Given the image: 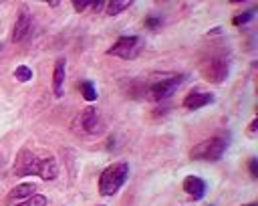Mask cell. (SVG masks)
<instances>
[{
  "mask_svg": "<svg viewBox=\"0 0 258 206\" xmlns=\"http://www.w3.org/2000/svg\"><path fill=\"white\" fill-rule=\"evenodd\" d=\"M12 172H14V176H38L48 182L58 176V166H56L54 158H50V156L38 158L30 149H20L16 153Z\"/></svg>",
  "mask_w": 258,
  "mask_h": 206,
  "instance_id": "cell-1",
  "label": "cell"
},
{
  "mask_svg": "<svg viewBox=\"0 0 258 206\" xmlns=\"http://www.w3.org/2000/svg\"><path fill=\"white\" fill-rule=\"evenodd\" d=\"M200 73L210 83H224L230 73V57L224 50H214L200 61Z\"/></svg>",
  "mask_w": 258,
  "mask_h": 206,
  "instance_id": "cell-2",
  "label": "cell"
},
{
  "mask_svg": "<svg viewBox=\"0 0 258 206\" xmlns=\"http://www.w3.org/2000/svg\"><path fill=\"white\" fill-rule=\"evenodd\" d=\"M127 176H129L127 162H115V164L107 166L99 176V192L103 196H113L125 184Z\"/></svg>",
  "mask_w": 258,
  "mask_h": 206,
  "instance_id": "cell-3",
  "label": "cell"
},
{
  "mask_svg": "<svg viewBox=\"0 0 258 206\" xmlns=\"http://www.w3.org/2000/svg\"><path fill=\"white\" fill-rule=\"evenodd\" d=\"M228 147V137L226 135H214L210 139H204L202 143L194 145L189 149V158L191 160H204V162H216L224 156Z\"/></svg>",
  "mask_w": 258,
  "mask_h": 206,
  "instance_id": "cell-4",
  "label": "cell"
},
{
  "mask_svg": "<svg viewBox=\"0 0 258 206\" xmlns=\"http://www.w3.org/2000/svg\"><path fill=\"white\" fill-rule=\"evenodd\" d=\"M77 131L83 133V135H89V137H99L105 133V121L99 113L97 107H87L81 111V115L77 117Z\"/></svg>",
  "mask_w": 258,
  "mask_h": 206,
  "instance_id": "cell-5",
  "label": "cell"
},
{
  "mask_svg": "<svg viewBox=\"0 0 258 206\" xmlns=\"http://www.w3.org/2000/svg\"><path fill=\"white\" fill-rule=\"evenodd\" d=\"M141 50H143V38L133 34V36H119L117 42L107 48V55H113V57L131 61V59H135Z\"/></svg>",
  "mask_w": 258,
  "mask_h": 206,
  "instance_id": "cell-6",
  "label": "cell"
},
{
  "mask_svg": "<svg viewBox=\"0 0 258 206\" xmlns=\"http://www.w3.org/2000/svg\"><path fill=\"white\" fill-rule=\"evenodd\" d=\"M185 79V75H171V77H165V79H161V81H155V83H151L145 91V99H149V101H163V99H167V97H171L173 95V91L179 87V83Z\"/></svg>",
  "mask_w": 258,
  "mask_h": 206,
  "instance_id": "cell-7",
  "label": "cell"
},
{
  "mask_svg": "<svg viewBox=\"0 0 258 206\" xmlns=\"http://www.w3.org/2000/svg\"><path fill=\"white\" fill-rule=\"evenodd\" d=\"M32 32V16L28 14L26 8H22V12L18 14L16 22H14V30H12V42H22L30 36Z\"/></svg>",
  "mask_w": 258,
  "mask_h": 206,
  "instance_id": "cell-8",
  "label": "cell"
},
{
  "mask_svg": "<svg viewBox=\"0 0 258 206\" xmlns=\"http://www.w3.org/2000/svg\"><path fill=\"white\" fill-rule=\"evenodd\" d=\"M214 101V95L212 93H204V91H189L185 97H183V107L189 109V111H196V109H202L206 107L208 103Z\"/></svg>",
  "mask_w": 258,
  "mask_h": 206,
  "instance_id": "cell-9",
  "label": "cell"
},
{
  "mask_svg": "<svg viewBox=\"0 0 258 206\" xmlns=\"http://www.w3.org/2000/svg\"><path fill=\"white\" fill-rule=\"evenodd\" d=\"M183 190L194 198V200H202L206 194V182L198 176H185L183 178Z\"/></svg>",
  "mask_w": 258,
  "mask_h": 206,
  "instance_id": "cell-10",
  "label": "cell"
},
{
  "mask_svg": "<svg viewBox=\"0 0 258 206\" xmlns=\"http://www.w3.org/2000/svg\"><path fill=\"white\" fill-rule=\"evenodd\" d=\"M64 71H67V61L60 57L54 61V69H52V91L56 97L62 95V87H64Z\"/></svg>",
  "mask_w": 258,
  "mask_h": 206,
  "instance_id": "cell-11",
  "label": "cell"
},
{
  "mask_svg": "<svg viewBox=\"0 0 258 206\" xmlns=\"http://www.w3.org/2000/svg\"><path fill=\"white\" fill-rule=\"evenodd\" d=\"M36 194V186L34 184H20V186H16V188H12L10 192H8V196H6V202H18V200H26V198H30V196H34Z\"/></svg>",
  "mask_w": 258,
  "mask_h": 206,
  "instance_id": "cell-12",
  "label": "cell"
},
{
  "mask_svg": "<svg viewBox=\"0 0 258 206\" xmlns=\"http://www.w3.org/2000/svg\"><path fill=\"white\" fill-rule=\"evenodd\" d=\"M133 2L131 0H111V2H105V8H107V14L115 16L119 12H123L125 8H129Z\"/></svg>",
  "mask_w": 258,
  "mask_h": 206,
  "instance_id": "cell-13",
  "label": "cell"
},
{
  "mask_svg": "<svg viewBox=\"0 0 258 206\" xmlns=\"http://www.w3.org/2000/svg\"><path fill=\"white\" fill-rule=\"evenodd\" d=\"M79 89H81V95H83L85 101L93 103V101L97 99V89H95V85H93L91 81H81V83H79Z\"/></svg>",
  "mask_w": 258,
  "mask_h": 206,
  "instance_id": "cell-14",
  "label": "cell"
},
{
  "mask_svg": "<svg viewBox=\"0 0 258 206\" xmlns=\"http://www.w3.org/2000/svg\"><path fill=\"white\" fill-rule=\"evenodd\" d=\"M14 77H16V81L26 83V81H30V79H32V69H30V67H26V65H20V67H16V69H14Z\"/></svg>",
  "mask_w": 258,
  "mask_h": 206,
  "instance_id": "cell-15",
  "label": "cell"
},
{
  "mask_svg": "<svg viewBox=\"0 0 258 206\" xmlns=\"http://www.w3.org/2000/svg\"><path fill=\"white\" fill-rule=\"evenodd\" d=\"M254 10H246V12H240V14H236L234 18H232V24L234 26H244L246 22H250L252 18H254Z\"/></svg>",
  "mask_w": 258,
  "mask_h": 206,
  "instance_id": "cell-16",
  "label": "cell"
},
{
  "mask_svg": "<svg viewBox=\"0 0 258 206\" xmlns=\"http://www.w3.org/2000/svg\"><path fill=\"white\" fill-rule=\"evenodd\" d=\"M16 206H46V196H42V194H34V196H30V198L22 200V202L16 204Z\"/></svg>",
  "mask_w": 258,
  "mask_h": 206,
  "instance_id": "cell-17",
  "label": "cell"
},
{
  "mask_svg": "<svg viewBox=\"0 0 258 206\" xmlns=\"http://www.w3.org/2000/svg\"><path fill=\"white\" fill-rule=\"evenodd\" d=\"M93 0H73V8L77 10V12H85L87 8H93Z\"/></svg>",
  "mask_w": 258,
  "mask_h": 206,
  "instance_id": "cell-18",
  "label": "cell"
},
{
  "mask_svg": "<svg viewBox=\"0 0 258 206\" xmlns=\"http://www.w3.org/2000/svg\"><path fill=\"white\" fill-rule=\"evenodd\" d=\"M145 26L147 28H157V26H161V18L159 16H147L145 18Z\"/></svg>",
  "mask_w": 258,
  "mask_h": 206,
  "instance_id": "cell-19",
  "label": "cell"
},
{
  "mask_svg": "<svg viewBox=\"0 0 258 206\" xmlns=\"http://www.w3.org/2000/svg\"><path fill=\"white\" fill-rule=\"evenodd\" d=\"M248 168H250V174H252V178H258V160H256V158H250V162H248Z\"/></svg>",
  "mask_w": 258,
  "mask_h": 206,
  "instance_id": "cell-20",
  "label": "cell"
},
{
  "mask_svg": "<svg viewBox=\"0 0 258 206\" xmlns=\"http://www.w3.org/2000/svg\"><path fill=\"white\" fill-rule=\"evenodd\" d=\"M256 129H258V119H252L250 121V127H248V135L254 137L256 135Z\"/></svg>",
  "mask_w": 258,
  "mask_h": 206,
  "instance_id": "cell-21",
  "label": "cell"
},
{
  "mask_svg": "<svg viewBox=\"0 0 258 206\" xmlns=\"http://www.w3.org/2000/svg\"><path fill=\"white\" fill-rule=\"evenodd\" d=\"M2 166H4V158H2V153H0V170H2Z\"/></svg>",
  "mask_w": 258,
  "mask_h": 206,
  "instance_id": "cell-22",
  "label": "cell"
},
{
  "mask_svg": "<svg viewBox=\"0 0 258 206\" xmlns=\"http://www.w3.org/2000/svg\"><path fill=\"white\" fill-rule=\"evenodd\" d=\"M248 206H256V204H254V202H252V204H248Z\"/></svg>",
  "mask_w": 258,
  "mask_h": 206,
  "instance_id": "cell-23",
  "label": "cell"
},
{
  "mask_svg": "<svg viewBox=\"0 0 258 206\" xmlns=\"http://www.w3.org/2000/svg\"><path fill=\"white\" fill-rule=\"evenodd\" d=\"M99 206H103V204H99Z\"/></svg>",
  "mask_w": 258,
  "mask_h": 206,
  "instance_id": "cell-24",
  "label": "cell"
}]
</instances>
